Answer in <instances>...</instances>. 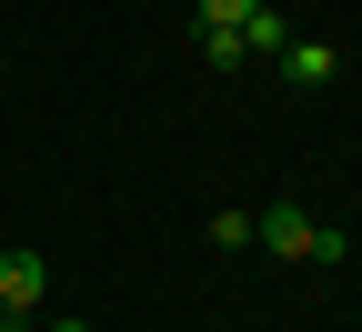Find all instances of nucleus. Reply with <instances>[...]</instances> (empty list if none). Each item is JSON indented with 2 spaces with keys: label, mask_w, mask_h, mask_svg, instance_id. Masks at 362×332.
<instances>
[{
  "label": "nucleus",
  "mask_w": 362,
  "mask_h": 332,
  "mask_svg": "<svg viewBox=\"0 0 362 332\" xmlns=\"http://www.w3.org/2000/svg\"><path fill=\"white\" fill-rule=\"evenodd\" d=\"M40 292H51V262L40 252H0V322L40 332Z\"/></svg>",
  "instance_id": "nucleus-1"
},
{
  "label": "nucleus",
  "mask_w": 362,
  "mask_h": 332,
  "mask_svg": "<svg viewBox=\"0 0 362 332\" xmlns=\"http://www.w3.org/2000/svg\"><path fill=\"white\" fill-rule=\"evenodd\" d=\"M312 231H322V222H302V202H262L252 212V242L282 252V262H312Z\"/></svg>",
  "instance_id": "nucleus-2"
},
{
  "label": "nucleus",
  "mask_w": 362,
  "mask_h": 332,
  "mask_svg": "<svg viewBox=\"0 0 362 332\" xmlns=\"http://www.w3.org/2000/svg\"><path fill=\"white\" fill-rule=\"evenodd\" d=\"M282 81L292 91H322V81H342V51H332V40H292V51H282Z\"/></svg>",
  "instance_id": "nucleus-3"
},
{
  "label": "nucleus",
  "mask_w": 362,
  "mask_h": 332,
  "mask_svg": "<svg viewBox=\"0 0 362 332\" xmlns=\"http://www.w3.org/2000/svg\"><path fill=\"white\" fill-rule=\"evenodd\" d=\"M242 51H252V61H282V51H292V21L272 11V0H262L252 21H242Z\"/></svg>",
  "instance_id": "nucleus-4"
},
{
  "label": "nucleus",
  "mask_w": 362,
  "mask_h": 332,
  "mask_svg": "<svg viewBox=\"0 0 362 332\" xmlns=\"http://www.w3.org/2000/svg\"><path fill=\"white\" fill-rule=\"evenodd\" d=\"M202 61H211V71H242L252 51H242V30H202Z\"/></svg>",
  "instance_id": "nucleus-5"
},
{
  "label": "nucleus",
  "mask_w": 362,
  "mask_h": 332,
  "mask_svg": "<svg viewBox=\"0 0 362 332\" xmlns=\"http://www.w3.org/2000/svg\"><path fill=\"white\" fill-rule=\"evenodd\" d=\"M252 11H262V0H202V30H242Z\"/></svg>",
  "instance_id": "nucleus-6"
},
{
  "label": "nucleus",
  "mask_w": 362,
  "mask_h": 332,
  "mask_svg": "<svg viewBox=\"0 0 362 332\" xmlns=\"http://www.w3.org/2000/svg\"><path fill=\"white\" fill-rule=\"evenodd\" d=\"M40 332H90V322H40Z\"/></svg>",
  "instance_id": "nucleus-7"
},
{
  "label": "nucleus",
  "mask_w": 362,
  "mask_h": 332,
  "mask_svg": "<svg viewBox=\"0 0 362 332\" xmlns=\"http://www.w3.org/2000/svg\"><path fill=\"white\" fill-rule=\"evenodd\" d=\"M0 332H21V322H0Z\"/></svg>",
  "instance_id": "nucleus-8"
}]
</instances>
